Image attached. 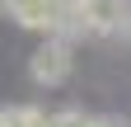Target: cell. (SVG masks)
Masks as SVG:
<instances>
[{
	"label": "cell",
	"mask_w": 131,
	"mask_h": 127,
	"mask_svg": "<svg viewBox=\"0 0 131 127\" xmlns=\"http://www.w3.org/2000/svg\"><path fill=\"white\" fill-rule=\"evenodd\" d=\"M131 24V0H80L75 5V33L112 38Z\"/></svg>",
	"instance_id": "cell-1"
},
{
	"label": "cell",
	"mask_w": 131,
	"mask_h": 127,
	"mask_svg": "<svg viewBox=\"0 0 131 127\" xmlns=\"http://www.w3.org/2000/svg\"><path fill=\"white\" fill-rule=\"evenodd\" d=\"M33 80L38 85H61L66 75H70V42L66 38H47L38 52H33Z\"/></svg>",
	"instance_id": "cell-2"
},
{
	"label": "cell",
	"mask_w": 131,
	"mask_h": 127,
	"mask_svg": "<svg viewBox=\"0 0 131 127\" xmlns=\"http://www.w3.org/2000/svg\"><path fill=\"white\" fill-rule=\"evenodd\" d=\"M47 127H94V118H84L80 108H61V113L47 118Z\"/></svg>",
	"instance_id": "cell-3"
},
{
	"label": "cell",
	"mask_w": 131,
	"mask_h": 127,
	"mask_svg": "<svg viewBox=\"0 0 131 127\" xmlns=\"http://www.w3.org/2000/svg\"><path fill=\"white\" fill-rule=\"evenodd\" d=\"M94 127H131L126 118H94Z\"/></svg>",
	"instance_id": "cell-4"
}]
</instances>
